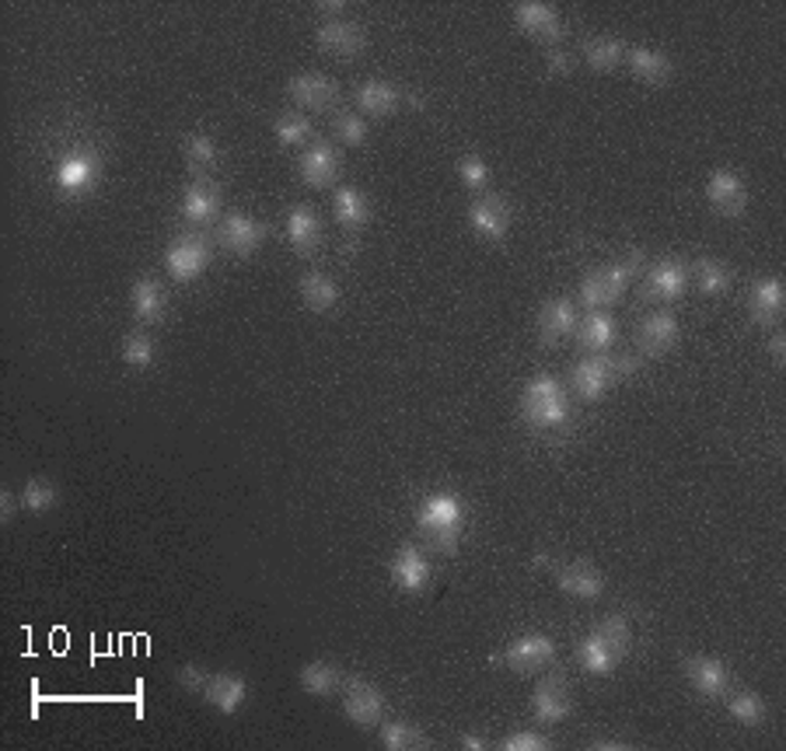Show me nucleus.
I'll use <instances>...</instances> for the list:
<instances>
[{"instance_id":"nucleus-1","label":"nucleus","mask_w":786,"mask_h":751,"mask_svg":"<svg viewBox=\"0 0 786 751\" xmlns=\"http://www.w3.org/2000/svg\"><path fill=\"white\" fill-rule=\"evenodd\" d=\"M416 532L431 553L455 556L465 532V504L458 493H431L416 510Z\"/></svg>"},{"instance_id":"nucleus-2","label":"nucleus","mask_w":786,"mask_h":751,"mask_svg":"<svg viewBox=\"0 0 786 751\" xmlns=\"http://www.w3.org/2000/svg\"><path fill=\"white\" fill-rule=\"evenodd\" d=\"M521 420L532 431H563L570 423V396L553 374H535L521 391Z\"/></svg>"},{"instance_id":"nucleus-3","label":"nucleus","mask_w":786,"mask_h":751,"mask_svg":"<svg viewBox=\"0 0 786 751\" xmlns=\"http://www.w3.org/2000/svg\"><path fill=\"white\" fill-rule=\"evenodd\" d=\"M640 367V356H615V353H588L580 356L570 371V385L584 402H597L605 391L622 378V374H633Z\"/></svg>"},{"instance_id":"nucleus-4","label":"nucleus","mask_w":786,"mask_h":751,"mask_svg":"<svg viewBox=\"0 0 786 751\" xmlns=\"http://www.w3.org/2000/svg\"><path fill=\"white\" fill-rule=\"evenodd\" d=\"M643 266V252H629L619 263H605L591 269L584 283H580V298H584L588 312H605L615 301L626 294V287L633 283V277Z\"/></svg>"},{"instance_id":"nucleus-5","label":"nucleus","mask_w":786,"mask_h":751,"mask_svg":"<svg viewBox=\"0 0 786 751\" xmlns=\"http://www.w3.org/2000/svg\"><path fill=\"white\" fill-rule=\"evenodd\" d=\"M101 182V155L95 147H71L53 168V185L63 199H84L98 190Z\"/></svg>"},{"instance_id":"nucleus-6","label":"nucleus","mask_w":786,"mask_h":751,"mask_svg":"<svg viewBox=\"0 0 786 751\" xmlns=\"http://www.w3.org/2000/svg\"><path fill=\"white\" fill-rule=\"evenodd\" d=\"M210 266V242L203 234L190 231L172 238V245L165 249V269L176 283H193L199 280Z\"/></svg>"},{"instance_id":"nucleus-7","label":"nucleus","mask_w":786,"mask_h":751,"mask_svg":"<svg viewBox=\"0 0 786 751\" xmlns=\"http://www.w3.org/2000/svg\"><path fill=\"white\" fill-rule=\"evenodd\" d=\"M493 661L504 664V668H510V671H518V675H535V671L549 668V664L556 661V643L545 633H528V637H518L507 651L493 654Z\"/></svg>"},{"instance_id":"nucleus-8","label":"nucleus","mask_w":786,"mask_h":751,"mask_svg":"<svg viewBox=\"0 0 786 751\" xmlns=\"http://www.w3.org/2000/svg\"><path fill=\"white\" fill-rule=\"evenodd\" d=\"M385 692L371 686L364 678H347L343 681V713L353 727H378L385 720Z\"/></svg>"},{"instance_id":"nucleus-9","label":"nucleus","mask_w":786,"mask_h":751,"mask_svg":"<svg viewBox=\"0 0 786 751\" xmlns=\"http://www.w3.org/2000/svg\"><path fill=\"white\" fill-rule=\"evenodd\" d=\"M510 225H515V207L510 199L497 196V193H483L469 203V228L486 238V242H500L507 238Z\"/></svg>"},{"instance_id":"nucleus-10","label":"nucleus","mask_w":786,"mask_h":751,"mask_svg":"<svg viewBox=\"0 0 786 751\" xmlns=\"http://www.w3.org/2000/svg\"><path fill=\"white\" fill-rule=\"evenodd\" d=\"M570 713H573V699H570V689H567V675L553 671L549 678H542L535 686V692H532V716L542 727H556V724L567 720Z\"/></svg>"},{"instance_id":"nucleus-11","label":"nucleus","mask_w":786,"mask_h":751,"mask_svg":"<svg viewBox=\"0 0 786 751\" xmlns=\"http://www.w3.org/2000/svg\"><path fill=\"white\" fill-rule=\"evenodd\" d=\"M266 234H269V228L263 225V220H255L249 214H238V210L228 214L217 228L220 245H225V252H231L234 259H249V255L259 252Z\"/></svg>"},{"instance_id":"nucleus-12","label":"nucleus","mask_w":786,"mask_h":751,"mask_svg":"<svg viewBox=\"0 0 786 751\" xmlns=\"http://www.w3.org/2000/svg\"><path fill=\"white\" fill-rule=\"evenodd\" d=\"M515 25L524 32L528 39H535L549 49H559L563 36H567V25L556 14V8L549 4H535V0H528V4H518L515 8Z\"/></svg>"},{"instance_id":"nucleus-13","label":"nucleus","mask_w":786,"mask_h":751,"mask_svg":"<svg viewBox=\"0 0 786 751\" xmlns=\"http://www.w3.org/2000/svg\"><path fill=\"white\" fill-rule=\"evenodd\" d=\"M553 577H556V588L563 594L577 597V602H597V597L605 594V573L597 570L594 562H584V559L559 562V567H553Z\"/></svg>"},{"instance_id":"nucleus-14","label":"nucleus","mask_w":786,"mask_h":751,"mask_svg":"<svg viewBox=\"0 0 786 751\" xmlns=\"http://www.w3.org/2000/svg\"><path fill=\"white\" fill-rule=\"evenodd\" d=\"M388 573H391V584H396L402 594H423L431 588V559L426 553H420L416 545H399L396 556L388 562Z\"/></svg>"},{"instance_id":"nucleus-15","label":"nucleus","mask_w":786,"mask_h":751,"mask_svg":"<svg viewBox=\"0 0 786 751\" xmlns=\"http://www.w3.org/2000/svg\"><path fill=\"white\" fill-rule=\"evenodd\" d=\"M689 290V263L681 259H661L651 272H646V283H643V298L646 301H681Z\"/></svg>"},{"instance_id":"nucleus-16","label":"nucleus","mask_w":786,"mask_h":751,"mask_svg":"<svg viewBox=\"0 0 786 751\" xmlns=\"http://www.w3.org/2000/svg\"><path fill=\"white\" fill-rule=\"evenodd\" d=\"M287 95L294 98V106L301 109H312V112H326L336 106V98H339V84L329 77V74H315V71H307V74H294L287 81Z\"/></svg>"},{"instance_id":"nucleus-17","label":"nucleus","mask_w":786,"mask_h":751,"mask_svg":"<svg viewBox=\"0 0 786 751\" xmlns=\"http://www.w3.org/2000/svg\"><path fill=\"white\" fill-rule=\"evenodd\" d=\"M706 199L721 217H741L748 207V185L738 172H730V168H716L706 182Z\"/></svg>"},{"instance_id":"nucleus-18","label":"nucleus","mask_w":786,"mask_h":751,"mask_svg":"<svg viewBox=\"0 0 786 751\" xmlns=\"http://www.w3.org/2000/svg\"><path fill=\"white\" fill-rule=\"evenodd\" d=\"M315 43H318L322 53L350 60V57H356L367 46V36H364L361 25H353L347 19H326L318 25V32H315Z\"/></svg>"},{"instance_id":"nucleus-19","label":"nucleus","mask_w":786,"mask_h":751,"mask_svg":"<svg viewBox=\"0 0 786 751\" xmlns=\"http://www.w3.org/2000/svg\"><path fill=\"white\" fill-rule=\"evenodd\" d=\"M298 168H301L304 185H312V190H326V185H332L339 179L343 161H339V150L329 141H312L304 147Z\"/></svg>"},{"instance_id":"nucleus-20","label":"nucleus","mask_w":786,"mask_h":751,"mask_svg":"<svg viewBox=\"0 0 786 751\" xmlns=\"http://www.w3.org/2000/svg\"><path fill=\"white\" fill-rule=\"evenodd\" d=\"M681 339V326L672 312H654L640 322V332H637V343H640V353L643 356H664L668 350L678 347Z\"/></svg>"},{"instance_id":"nucleus-21","label":"nucleus","mask_w":786,"mask_h":751,"mask_svg":"<svg viewBox=\"0 0 786 751\" xmlns=\"http://www.w3.org/2000/svg\"><path fill=\"white\" fill-rule=\"evenodd\" d=\"M217 214H220V185L210 182V179L190 182V190H185V196H182L185 225L207 228V225H214V220H217Z\"/></svg>"},{"instance_id":"nucleus-22","label":"nucleus","mask_w":786,"mask_h":751,"mask_svg":"<svg viewBox=\"0 0 786 751\" xmlns=\"http://www.w3.org/2000/svg\"><path fill=\"white\" fill-rule=\"evenodd\" d=\"M130 308L136 315V322L144 326H158V322L168 315V290L161 280L154 277H136L130 287Z\"/></svg>"},{"instance_id":"nucleus-23","label":"nucleus","mask_w":786,"mask_h":751,"mask_svg":"<svg viewBox=\"0 0 786 751\" xmlns=\"http://www.w3.org/2000/svg\"><path fill=\"white\" fill-rule=\"evenodd\" d=\"M686 678L689 686L706 699H721L730 692V675L716 657H703V654L686 657Z\"/></svg>"},{"instance_id":"nucleus-24","label":"nucleus","mask_w":786,"mask_h":751,"mask_svg":"<svg viewBox=\"0 0 786 751\" xmlns=\"http://www.w3.org/2000/svg\"><path fill=\"white\" fill-rule=\"evenodd\" d=\"M626 657L615 651V646L597 633V629H591V633L577 643V664H580V671H588L594 678H608L615 668H619Z\"/></svg>"},{"instance_id":"nucleus-25","label":"nucleus","mask_w":786,"mask_h":751,"mask_svg":"<svg viewBox=\"0 0 786 751\" xmlns=\"http://www.w3.org/2000/svg\"><path fill=\"white\" fill-rule=\"evenodd\" d=\"M577 329V308L570 298H553L539 312V339L545 347H559Z\"/></svg>"},{"instance_id":"nucleus-26","label":"nucleus","mask_w":786,"mask_h":751,"mask_svg":"<svg viewBox=\"0 0 786 751\" xmlns=\"http://www.w3.org/2000/svg\"><path fill=\"white\" fill-rule=\"evenodd\" d=\"M783 308H786V294H783V283L779 277H765L751 287L748 294V315L755 326H776L783 318Z\"/></svg>"},{"instance_id":"nucleus-27","label":"nucleus","mask_w":786,"mask_h":751,"mask_svg":"<svg viewBox=\"0 0 786 751\" xmlns=\"http://www.w3.org/2000/svg\"><path fill=\"white\" fill-rule=\"evenodd\" d=\"M287 238H290V245H294L298 255L312 259V255L318 252V245H322V220H318V214L312 207H304V203L290 207V214H287Z\"/></svg>"},{"instance_id":"nucleus-28","label":"nucleus","mask_w":786,"mask_h":751,"mask_svg":"<svg viewBox=\"0 0 786 751\" xmlns=\"http://www.w3.org/2000/svg\"><path fill=\"white\" fill-rule=\"evenodd\" d=\"M298 294H301V304L307 312H332L336 304H339V287L336 280L329 277V272H318V269H307L301 283H298Z\"/></svg>"},{"instance_id":"nucleus-29","label":"nucleus","mask_w":786,"mask_h":751,"mask_svg":"<svg viewBox=\"0 0 786 751\" xmlns=\"http://www.w3.org/2000/svg\"><path fill=\"white\" fill-rule=\"evenodd\" d=\"M332 214L347 231H361L371 225V199L356 185H339L332 193Z\"/></svg>"},{"instance_id":"nucleus-30","label":"nucleus","mask_w":786,"mask_h":751,"mask_svg":"<svg viewBox=\"0 0 786 751\" xmlns=\"http://www.w3.org/2000/svg\"><path fill=\"white\" fill-rule=\"evenodd\" d=\"M626 63L629 71H633L637 81H646V84H668L675 66L672 60L661 53V49H651V46H637V49H626Z\"/></svg>"},{"instance_id":"nucleus-31","label":"nucleus","mask_w":786,"mask_h":751,"mask_svg":"<svg viewBox=\"0 0 786 751\" xmlns=\"http://www.w3.org/2000/svg\"><path fill=\"white\" fill-rule=\"evenodd\" d=\"M245 695H249V686H245L242 675H210L207 689H203V699H207L214 710L228 713V716L242 710Z\"/></svg>"},{"instance_id":"nucleus-32","label":"nucleus","mask_w":786,"mask_h":751,"mask_svg":"<svg viewBox=\"0 0 786 751\" xmlns=\"http://www.w3.org/2000/svg\"><path fill=\"white\" fill-rule=\"evenodd\" d=\"M577 343L588 353H605L615 343V318L608 312H588L584 318H577Z\"/></svg>"},{"instance_id":"nucleus-33","label":"nucleus","mask_w":786,"mask_h":751,"mask_svg":"<svg viewBox=\"0 0 786 751\" xmlns=\"http://www.w3.org/2000/svg\"><path fill=\"white\" fill-rule=\"evenodd\" d=\"M356 106L374 119H385L402 106V92L388 81H367L356 88Z\"/></svg>"},{"instance_id":"nucleus-34","label":"nucleus","mask_w":786,"mask_h":751,"mask_svg":"<svg viewBox=\"0 0 786 751\" xmlns=\"http://www.w3.org/2000/svg\"><path fill=\"white\" fill-rule=\"evenodd\" d=\"M584 60L594 74H612L626 60V43L619 36H591L584 43Z\"/></svg>"},{"instance_id":"nucleus-35","label":"nucleus","mask_w":786,"mask_h":751,"mask_svg":"<svg viewBox=\"0 0 786 751\" xmlns=\"http://www.w3.org/2000/svg\"><path fill=\"white\" fill-rule=\"evenodd\" d=\"M182 155H185V165H190V172L196 179H207L217 168V141L210 133L196 130L182 141Z\"/></svg>"},{"instance_id":"nucleus-36","label":"nucleus","mask_w":786,"mask_h":751,"mask_svg":"<svg viewBox=\"0 0 786 751\" xmlns=\"http://www.w3.org/2000/svg\"><path fill=\"white\" fill-rule=\"evenodd\" d=\"M301 689L307 695L326 699V695L343 689V671H339L336 664H329V661H312V664H304V668H301Z\"/></svg>"},{"instance_id":"nucleus-37","label":"nucleus","mask_w":786,"mask_h":751,"mask_svg":"<svg viewBox=\"0 0 786 751\" xmlns=\"http://www.w3.org/2000/svg\"><path fill=\"white\" fill-rule=\"evenodd\" d=\"M730 695V692H727ZM727 713H730V720L734 724H741V727H762L769 720V706H765V699L755 695V692H734L727 699Z\"/></svg>"},{"instance_id":"nucleus-38","label":"nucleus","mask_w":786,"mask_h":751,"mask_svg":"<svg viewBox=\"0 0 786 751\" xmlns=\"http://www.w3.org/2000/svg\"><path fill=\"white\" fill-rule=\"evenodd\" d=\"M689 280H696L699 294L716 298L730 287V269L721 259H696L692 269H689Z\"/></svg>"},{"instance_id":"nucleus-39","label":"nucleus","mask_w":786,"mask_h":751,"mask_svg":"<svg viewBox=\"0 0 786 751\" xmlns=\"http://www.w3.org/2000/svg\"><path fill=\"white\" fill-rule=\"evenodd\" d=\"M382 748L385 751H413V748H431L426 734L413 720H391L382 730Z\"/></svg>"},{"instance_id":"nucleus-40","label":"nucleus","mask_w":786,"mask_h":751,"mask_svg":"<svg viewBox=\"0 0 786 751\" xmlns=\"http://www.w3.org/2000/svg\"><path fill=\"white\" fill-rule=\"evenodd\" d=\"M273 133H277V141L283 147H307L315 126L304 112H283V116H277V123H273Z\"/></svg>"},{"instance_id":"nucleus-41","label":"nucleus","mask_w":786,"mask_h":751,"mask_svg":"<svg viewBox=\"0 0 786 751\" xmlns=\"http://www.w3.org/2000/svg\"><path fill=\"white\" fill-rule=\"evenodd\" d=\"M57 500H60V489L53 480H46V475L28 480L22 489V510H28V514H46V510L57 507Z\"/></svg>"},{"instance_id":"nucleus-42","label":"nucleus","mask_w":786,"mask_h":751,"mask_svg":"<svg viewBox=\"0 0 786 751\" xmlns=\"http://www.w3.org/2000/svg\"><path fill=\"white\" fill-rule=\"evenodd\" d=\"M123 361H126V367H133V371H147L150 364H154V356H158V347H154V339L144 332V329H133V332H126V339H123Z\"/></svg>"},{"instance_id":"nucleus-43","label":"nucleus","mask_w":786,"mask_h":751,"mask_svg":"<svg viewBox=\"0 0 786 751\" xmlns=\"http://www.w3.org/2000/svg\"><path fill=\"white\" fill-rule=\"evenodd\" d=\"M332 130H336V136H339V144H347V147H364L367 136H371L367 119L356 116V112H343V109L336 112Z\"/></svg>"},{"instance_id":"nucleus-44","label":"nucleus","mask_w":786,"mask_h":751,"mask_svg":"<svg viewBox=\"0 0 786 751\" xmlns=\"http://www.w3.org/2000/svg\"><path fill=\"white\" fill-rule=\"evenodd\" d=\"M458 179L465 182V190H472V193H486V190H489L493 172H489V165H486L483 155H465V158L458 161Z\"/></svg>"},{"instance_id":"nucleus-45","label":"nucleus","mask_w":786,"mask_h":751,"mask_svg":"<svg viewBox=\"0 0 786 751\" xmlns=\"http://www.w3.org/2000/svg\"><path fill=\"white\" fill-rule=\"evenodd\" d=\"M497 748L500 751H549L553 738H549V734H542V730H515V734H507Z\"/></svg>"},{"instance_id":"nucleus-46","label":"nucleus","mask_w":786,"mask_h":751,"mask_svg":"<svg viewBox=\"0 0 786 751\" xmlns=\"http://www.w3.org/2000/svg\"><path fill=\"white\" fill-rule=\"evenodd\" d=\"M176 681H179L185 692H203V689H207L210 675L203 671L199 664H182V668L176 671Z\"/></svg>"},{"instance_id":"nucleus-47","label":"nucleus","mask_w":786,"mask_h":751,"mask_svg":"<svg viewBox=\"0 0 786 751\" xmlns=\"http://www.w3.org/2000/svg\"><path fill=\"white\" fill-rule=\"evenodd\" d=\"M549 71H553L556 77L573 74V57L563 53V49H549Z\"/></svg>"},{"instance_id":"nucleus-48","label":"nucleus","mask_w":786,"mask_h":751,"mask_svg":"<svg viewBox=\"0 0 786 751\" xmlns=\"http://www.w3.org/2000/svg\"><path fill=\"white\" fill-rule=\"evenodd\" d=\"M769 356H773L776 371L786 367V336L783 332H773V339H769Z\"/></svg>"},{"instance_id":"nucleus-49","label":"nucleus","mask_w":786,"mask_h":751,"mask_svg":"<svg viewBox=\"0 0 786 751\" xmlns=\"http://www.w3.org/2000/svg\"><path fill=\"white\" fill-rule=\"evenodd\" d=\"M19 507H22V497H14L11 489L0 493V518H4V524L14 521V514H19Z\"/></svg>"},{"instance_id":"nucleus-50","label":"nucleus","mask_w":786,"mask_h":751,"mask_svg":"<svg viewBox=\"0 0 786 751\" xmlns=\"http://www.w3.org/2000/svg\"><path fill=\"white\" fill-rule=\"evenodd\" d=\"M458 744L465 748V751H486V748H489V741L483 738V734H461Z\"/></svg>"},{"instance_id":"nucleus-51","label":"nucleus","mask_w":786,"mask_h":751,"mask_svg":"<svg viewBox=\"0 0 786 751\" xmlns=\"http://www.w3.org/2000/svg\"><path fill=\"white\" fill-rule=\"evenodd\" d=\"M318 11H326V14H343L347 4H343V0H329V4H318Z\"/></svg>"},{"instance_id":"nucleus-52","label":"nucleus","mask_w":786,"mask_h":751,"mask_svg":"<svg viewBox=\"0 0 786 751\" xmlns=\"http://www.w3.org/2000/svg\"><path fill=\"white\" fill-rule=\"evenodd\" d=\"M591 748H629V741H615V738H605V741H591Z\"/></svg>"}]
</instances>
